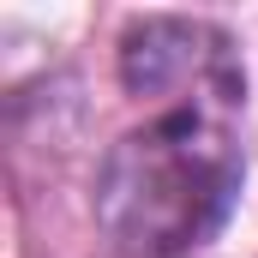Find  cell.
Instances as JSON below:
<instances>
[{"mask_svg":"<svg viewBox=\"0 0 258 258\" xmlns=\"http://www.w3.org/2000/svg\"><path fill=\"white\" fill-rule=\"evenodd\" d=\"M120 84L138 102L174 108V102H210V108H246V66L240 42L186 12H150L132 18L120 36Z\"/></svg>","mask_w":258,"mask_h":258,"instance_id":"cell-2","label":"cell"},{"mask_svg":"<svg viewBox=\"0 0 258 258\" xmlns=\"http://www.w3.org/2000/svg\"><path fill=\"white\" fill-rule=\"evenodd\" d=\"M240 186V114L210 102H174L108 144L90 210L120 258H180L228 228Z\"/></svg>","mask_w":258,"mask_h":258,"instance_id":"cell-1","label":"cell"}]
</instances>
